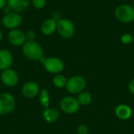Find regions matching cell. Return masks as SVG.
<instances>
[{
  "instance_id": "1",
  "label": "cell",
  "mask_w": 134,
  "mask_h": 134,
  "mask_svg": "<svg viewBox=\"0 0 134 134\" xmlns=\"http://www.w3.org/2000/svg\"><path fill=\"white\" fill-rule=\"evenodd\" d=\"M22 52L25 57L31 60H40L44 57V51L42 46L35 41H26L22 46Z\"/></svg>"
},
{
  "instance_id": "2",
  "label": "cell",
  "mask_w": 134,
  "mask_h": 134,
  "mask_svg": "<svg viewBox=\"0 0 134 134\" xmlns=\"http://www.w3.org/2000/svg\"><path fill=\"white\" fill-rule=\"evenodd\" d=\"M42 64L44 68L51 74L57 75L60 74L65 68V64L64 61L59 57H42L39 60Z\"/></svg>"
},
{
  "instance_id": "3",
  "label": "cell",
  "mask_w": 134,
  "mask_h": 134,
  "mask_svg": "<svg viewBox=\"0 0 134 134\" xmlns=\"http://www.w3.org/2000/svg\"><path fill=\"white\" fill-rule=\"evenodd\" d=\"M115 18L124 24H128L134 21V8L133 5L121 4L115 9Z\"/></svg>"
},
{
  "instance_id": "4",
  "label": "cell",
  "mask_w": 134,
  "mask_h": 134,
  "mask_svg": "<svg viewBox=\"0 0 134 134\" xmlns=\"http://www.w3.org/2000/svg\"><path fill=\"white\" fill-rule=\"evenodd\" d=\"M57 31L63 38L69 39L75 34V25L71 20L61 18L57 20Z\"/></svg>"
},
{
  "instance_id": "5",
  "label": "cell",
  "mask_w": 134,
  "mask_h": 134,
  "mask_svg": "<svg viewBox=\"0 0 134 134\" xmlns=\"http://www.w3.org/2000/svg\"><path fill=\"white\" fill-rule=\"evenodd\" d=\"M86 86V79L81 75H74L68 79L66 89L71 94H79L84 91Z\"/></svg>"
},
{
  "instance_id": "6",
  "label": "cell",
  "mask_w": 134,
  "mask_h": 134,
  "mask_svg": "<svg viewBox=\"0 0 134 134\" xmlns=\"http://www.w3.org/2000/svg\"><path fill=\"white\" fill-rule=\"evenodd\" d=\"M16 107L14 97L8 93H0V115H5L11 113Z\"/></svg>"
},
{
  "instance_id": "7",
  "label": "cell",
  "mask_w": 134,
  "mask_h": 134,
  "mask_svg": "<svg viewBox=\"0 0 134 134\" xmlns=\"http://www.w3.org/2000/svg\"><path fill=\"white\" fill-rule=\"evenodd\" d=\"M23 17L22 16L16 12H11L9 13L5 14L2 19V24L9 30L17 29L22 24Z\"/></svg>"
},
{
  "instance_id": "8",
  "label": "cell",
  "mask_w": 134,
  "mask_h": 134,
  "mask_svg": "<svg viewBox=\"0 0 134 134\" xmlns=\"http://www.w3.org/2000/svg\"><path fill=\"white\" fill-rule=\"evenodd\" d=\"M60 109L67 114H75L80 109V104L77 98L71 96H66L63 97L60 102Z\"/></svg>"
},
{
  "instance_id": "9",
  "label": "cell",
  "mask_w": 134,
  "mask_h": 134,
  "mask_svg": "<svg viewBox=\"0 0 134 134\" xmlns=\"http://www.w3.org/2000/svg\"><path fill=\"white\" fill-rule=\"evenodd\" d=\"M0 78L2 82L9 87H13L16 86L19 82V75L17 72L12 68H8L2 71L0 75Z\"/></svg>"
},
{
  "instance_id": "10",
  "label": "cell",
  "mask_w": 134,
  "mask_h": 134,
  "mask_svg": "<svg viewBox=\"0 0 134 134\" xmlns=\"http://www.w3.org/2000/svg\"><path fill=\"white\" fill-rule=\"evenodd\" d=\"M9 42L14 46H22L26 42L25 33L20 29L10 30L7 35Z\"/></svg>"
},
{
  "instance_id": "11",
  "label": "cell",
  "mask_w": 134,
  "mask_h": 134,
  "mask_svg": "<svg viewBox=\"0 0 134 134\" xmlns=\"http://www.w3.org/2000/svg\"><path fill=\"white\" fill-rule=\"evenodd\" d=\"M40 92L39 86L37 82L33 81L27 82L25 84L23 85L21 89L22 95L28 99L35 98Z\"/></svg>"
},
{
  "instance_id": "12",
  "label": "cell",
  "mask_w": 134,
  "mask_h": 134,
  "mask_svg": "<svg viewBox=\"0 0 134 134\" xmlns=\"http://www.w3.org/2000/svg\"><path fill=\"white\" fill-rule=\"evenodd\" d=\"M13 62V57L12 53L6 49H0V71L10 68Z\"/></svg>"
},
{
  "instance_id": "13",
  "label": "cell",
  "mask_w": 134,
  "mask_h": 134,
  "mask_svg": "<svg viewBox=\"0 0 134 134\" xmlns=\"http://www.w3.org/2000/svg\"><path fill=\"white\" fill-rule=\"evenodd\" d=\"M30 3V0H7V5L13 12L18 13L26 11L29 7Z\"/></svg>"
},
{
  "instance_id": "14",
  "label": "cell",
  "mask_w": 134,
  "mask_h": 134,
  "mask_svg": "<svg viewBox=\"0 0 134 134\" xmlns=\"http://www.w3.org/2000/svg\"><path fill=\"white\" fill-rule=\"evenodd\" d=\"M57 28V20L54 18H49L43 21L41 25V32L45 35H51Z\"/></svg>"
},
{
  "instance_id": "15",
  "label": "cell",
  "mask_w": 134,
  "mask_h": 134,
  "mask_svg": "<svg viewBox=\"0 0 134 134\" xmlns=\"http://www.w3.org/2000/svg\"><path fill=\"white\" fill-rule=\"evenodd\" d=\"M60 111L55 108H46L42 113L43 119L48 123H54L60 118Z\"/></svg>"
},
{
  "instance_id": "16",
  "label": "cell",
  "mask_w": 134,
  "mask_h": 134,
  "mask_svg": "<svg viewBox=\"0 0 134 134\" xmlns=\"http://www.w3.org/2000/svg\"><path fill=\"white\" fill-rule=\"evenodd\" d=\"M133 115L132 108L126 104H120L115 108V115L121 120H127Z\"/></svg>"
},
{
  "instance_id": "17",
  "label": "cell",
  "mask_w": 134,
  "mask_h": 134,
  "mask_svg": "<svg viewBox=\"0 0 134 134\" xmlns=\"http://www.w3.org/2000/svg\"><path fill=\"white\" fill-rule=\"evenodd\" d=\"M77 100L80 106H87L92 102V95L87 91H82L78 94Z\"/></svg>"
},
{
  "instance_id": "18",
  "label": "cell",
  "mask_w": 134,
  "mask_h": 134,
  "mask_svg": "<svg viewBox=\"0 0 134 134\" xmlns=\"http://www.w3.org/2000/svg\"><path fill=\"white\" fill-rule=\"evenodd\" d=\"M39 102L41 105L46 108H49V104H50V97H49V93L46 89H42L39 92Z\"/></svg>"
},
{
  "instance_id": "19",
  "label": "cell",
  "mask_w": 134,
  "mask_h": 134,
  "mask_svg": "<svg viewBox=\"0 0 134 134\" xmlns=\"http://www.w3.org/2000/svg\"><path fill=\"white\" fill-rule=\"evenodd\" d=\"M67 82H68V79H66V77L61 74L56 75L53 79V86L58 89H62L64 87H66Z\"/></svg>"
},
{
  "instance_id": "20",
  "label": "cell",
  "mask_w": 134,
  "mask_h": 134,
  "mask_svg": "<svg viewBox=\"0 0 134 134\" xmlns=\"http://www.w3.org/2000/svg\"><path fill=\"white\" fill-rule=\"evenodd\" d=\"M32 5L36 9H42L46 5V0H32Z\"/></svg>"
},
{
  "instance_id": "21",
  "label": "cell",
  "mask_w": 134,
  "mask_h": 134,
  "mask_svg": "<svg viewBox=\"0 0 134 134\" xmlns=\"http://www.w3.org/2000/svg\"><path fill=\"white\" fill-rule=\"evenodd\" d=\"M133 41V37L132 35H130L129 33H126V34L122 35L121 37V42L125 45L130 44Z\"/></svg>"
},
{
  "instance_id": "22",
  "label": "cell",
  "mask_w": 134,
  "mask_h": 134,
  "mask_svg": "<svg viewBox=\"0 0 134 134\" xmlns=\"http://www.w3.org/2000/svg\"><path fill=\"white\" fill-rule=\"evenodd\" d=\"M78 134H89V128L85 124H80L77 127Z\"/></svg>"
},
{
  "instance_id": "23",
  "label": "cell",
  "mask_w": 134,
  "mask_h": 134,
  "mask_svg": "<svg viewBox=\"0 0 134 134\" xmlns=\"http://www.w3.org/2000/svg\"><path fill=\"white\" fill-rule=\"evenodd\" d=\"M35 32L33 30H27L25 32V37L27 41H35Z\"/></svg>"
},
{
  "instance_id": "24",
  "label": "cell",
  "mask_w": 134,
  "mask_h": 134,
  "mask_svg": "<svg viewBox=\"0 0 134 134\" xmlns=\"http://www.w3.org/2000/svg\"><path fill=\"white\" fill-rule=\"evenodd\" d=\"M128 88H129L130 92L133 95H134V79H132V80L130 82L129 86H128Z\"/></svg>"
},
{
  "instance_id": "25",
  "label": "cell",
  "mask_w": 134,
  "mask_h": 134,
  "mask_svg": "<svg viewBox=\"0 0 134 134\" xmlns=\"http://www.w3.org/2000/svg\"><path fill=\"white\" fill-rule=\"evenodd\" d=\"M3 12H4L5 14H7V13H9L13 12V10H12V9H11L8 5H6L4 7V9H3Z\"/></svg>"
},
{
  "instance_id": "26",
  "label": "cell",
  "mask_w": 134,
  "mask_h": 134,
  "mask_svg": "<svg viewBox=\"0 0 134 134\" xmlns=\"http://www.w3.org/2000/svg\"><path fill=\"white\" fill-rule=\"evenodd\" d=\"M7 5V0H0V9H3Z\"/></svg>"
},
{
  "instance_id": "27",
  "label": "cell",
  "mask_w": 134,
  "mask_h": 134,
  "mask_svg": "<svg viewBox=\"0 0 134 134\" xmlns=\"http://www.w3.org/2000/svg\"><path fill=\"white\" fill-rule=\"evenodd\" d=\"M3 37H4L3 33H2V31H0V42L3 39Z\"/></svg>"
},
{
  "instance_id": "28",
  "label": "cell",
  "mask_w": 134,
  "mask_h": 134,
  "mask_svg": "<svg viewBox=\"0 0 134 134\" xmlns=\"http://www.w3.org/2000/svg\"><path fill=\"white\" fill-rule=\"evenodd\" d=\"M1 24H2V20H0V26H1Z\"/></svg>"
},
{
  "instance_id": "29",
  "label": "cell",
  "mask_w": 134,
  "mask_h": 134,
  "mask_svg": "<svg viewBox=\"0 0 134 134\" xmlns=\"http://www.w3.org/2000/svg\"><path fill=\"white\" fill-rule=\"evenodd\" d=\"M133 8H134V0H133Z\"/></svg>"
}]
</instances>
